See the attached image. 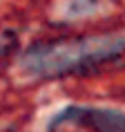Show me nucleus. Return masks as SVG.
<instances>
[{
  "label": "nucleus",
  "mask_w": 125,
  "mask_h": 132,
  "mask_svg": "<svg viewBox=\"0 0 125 132\" xmlns=\"http://www.w3.org/2000/svg\"><path fill=\"white\" fill-rule=\"evenodd\" d=\"M125 56V31L56 40L29 49L22 65L34 76H62L114 63Z\"/></svg>",
  "instance_id": "obj_1"
},
{
  "label": "nucleus",
  "mask_w": 125,
  "mask_h": 132,
  "mask_svg": "<svg viewBox=\"0 0 125 132\" xmlns=\"http://www.w3.org/2000/svg\"><path fill=\"white\" fill-rule=\"evenodd\" d=\"M62 121L87 125L96 132H125V117L110 110H69L56 119V123Z\"/></svg>",
  "instance_id": "obj_2"
},
{
  "label": "nucleus",
  "mask_w": 125,
  "mask_h": 132,
  "mask_svg": "<svg viewBox=\"0 0 125 132\" xmlns=\"http://www.w3.org/2000/svg\"><path fill=\"white\" fill-rule=\"evenodd\" d=\"M11 45H14V38H11V36L9 34H0V58L11 49Z\"/></svg>",
  "instance_id": "obj_3"
}]
</instances>
